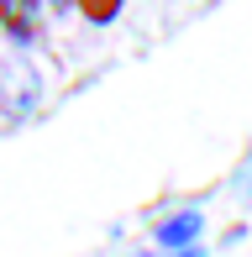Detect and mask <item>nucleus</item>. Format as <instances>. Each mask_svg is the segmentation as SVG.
I'll return each instance as SVG.
<instances>
[{
	"label": "nucleus",
	"mask_w": 252,
	"mask_h": 257,
	"mask_svg": "<svg viewBox=\"0 0 252 257\" xmlns=\"http://www.w3.org/2000/svg\"><path fill=\"white\" fill-rule=\"evenodd\" d=\"M0 32H6L11 42H37V32H42V11H37V0H0Z\"/></svg>",
	"instance_id": "f257e3e1"
},
{
	"label": "nucleus",
	"mask_w": 252,
	"mask_h": 257,
	"mask_svg": "<svg viewBox=\"0 0 252 257\" xmlns=\"http://www.w3.org/2000/svg\"><path fill=\"white\" fill-rule=\"evenodd\" d=\"M194 236H200V210H184V215L158 226V247H174V252H189Z\"/></svg>",
	"instance_id": "f03ea898"
},
{
	"label": "nucleus",
	"mask_w": 252,
	"mask_h": 257,
	"mask_svg": "<svg viewBox=\"0 0 252 257\" xmlns=\"http://www.w3.org/2000/svg\"><path fill=\"white\" fill-rule=\"evenodd\" d=\"M74 6L84 11V21L105 27V21H116V16H121V6H126V0H74Z\"/></svg>",
	"instance_id": "7ed1b4c3"
},
{
	"label": "nucleus",
	"mask_w": 252,
	"mask_h": 257,
	"mask_svg": "<svg viewBox=\"0 0 252 257\" xmlns=\"http://www.w3.org/2000/svg\"><path fill=\"white\" fill-rule=\"evenodd\" d=\"M174 257H205V252H194V247H189V252H174Z\"/></svg>",
	"instance_id": "20e7f679"
}]
</instances>
